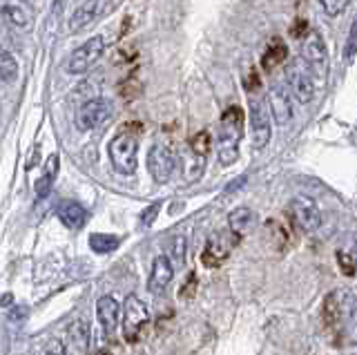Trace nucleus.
<instances>
[{"label": "nucleus", "mask_w": 357, "mask_h": 355, "mask_svg": "<svg viewBox=\"0 0 357 355\" xmlns=\"http://www.w3.org/2000/svg\"><path fill=\"white\" fill-rule=\"evenodd\" d=\"M268 107H271V114L279 126H288L295 116V103H293V94L286 85L275 83L268 92Z\"/></svg>", "instance_id": "nucleus-11"}, {"label": "nucleus", "mask_w": 357, "mask_h": 355, "mask_svg": "<svg viewBox=\"0 0 357 355\" xmlns=\"http://www.w3.org/2000/svg\"><path fill=\"white\" fill-rule=\"evenodd\" d=\"M176 152L165 143H154L148 152V170L156 183H167L176 170Z\"/></svg>", "instance_id": "nucleus-6"}, {"label": "nucleus", "mask_w": 357, "mask_h": 355, "mask_svg": "<svg viewBox=\"0 0 357 355\" xmlns=\"http://www.w3.org/2000/svg\"><path fill=\"white\" fill-rule=\"evenodd\" d=\"M250 128L255 148H266L271 141V107L264 98H252L250 103Z\"/></svg>", "instance_id": "nucleus-12"}, {"label": "nucleus", "mask_w": 357, "mask_h": 355, "mask_svg": "<svg viewBox=\"0 0 357 355\" xmlns=\"http://www.w3.org/2000/svg\"><path fill=\"white\" fill-rule=\"evenodd\" d=\"M337 264L344 275H353L357 269V237L349 241V246L337 250Z\"/></svg>", "instance_id": "nucleus-23"}, {"label": "nucleus", "mask_w": 357, "mask_h": 355, "mask_svg": "<svg viewBox=\"0 0 357 355\" xmlns=\"http://www.w3.org/2000/svg\"><path fill=\"white\" fill-rule=\"evenodd\" d=\"M286 81L290 87V94H293L299 103H310L315 98V83H312L310 74L306 70H301L297 63H290L286 70Z\"/></svg>", "instance_id": "nucleus-13"}, {"label": "nucleus", "mask_w": 357, "mask_h": 355, "mask_svg": "<svg viewBox=\"0 0 357 355\" xmlns=\"http://www.w3.org/2000/svg\"><path fill=\"white\" fill-rule=\"evenodd\" d=\"M121 308L123 306L112 295L98 297V302H96V317H98L100 328H103V333H105V338H112L116 333V328L121 324Z\"/></svg>", "instance_id": "nucleus-15"}, {"label": "nucleus", "mask_w": 357, "mask_h": 355, "mask_svg": "<svg viewBox=\"0 0 357 355\" xmlns=\"http://www.w3.org/2000/svg\"><path fill=\"white\" fill-rule=\"evenodd\" d=\"M257 226V215L255 210L248 208V206H239L234 208L232 213L228 215V230L232 232L234 237H243L248 235V232Z\"/></svg>", "instance_id": "nucleus-18"}, {"label": "nucleus", "mask_w": 357, "mask_h": 355, "mask_svg": "<svg viewBox=\"0 0 357 355\" xmlns=\"http://www.w3.org/2000/svg\"><path fill=\"white\" fill-rule=\"evenodd\" d=\"M0 12H3L5 20L11 27L22 29V31H29L33 27V16L29 14V9L18 3H5L0 7Z\"/></svg>", "instance_id": "nucleus-19"}, {"label": "nucleus", "mask_w": 357, "mask_h": 355, "mask_svg": "<svg viewBox=\"0 0 357 355\" xmlns=\"http://www.w3.org/2000/svg\"><path fill=\"white\" fill-rule=\"evenodd\" d=\"M150 324V310L143 304V299L137 295H130L121 308V328H123V338L130 344H137L141 335L145 333Z\"/></svg>", "instance_id": "nucleus-3"}, {"label": "nucleus", "mask_w": 357, "mask_h": 355, "mask_svg": "<svg viewBox=\"0 0 357 355\" xmlns=\"http://www.w3.org/2000/svg\"><path fill=\"white\" fill-rule=\"evenodd\" d=\"M304 31H306V20H304V18H299L297 23L293 25V29H290V34H293V36L297 38V36H304Z\"/></svg>", "instance_id": "nucleus-35"}, {"label": "nucleus", "mask_w": 357, "mask_h": 355, "mask_svg": "<svg viewBox=\"0 0 357 355\" xmlns=\"http://www.w3.org/2000/svg\"><path fill=\"white\" fill-rule=\"evenodd\" d=\"M355 308H357L355 295L349 288H337V291L328 293L326 299H324L321 315H324V322H326V326H337L351 317Z\"/></svg>", "instance_id": "nucleus-5"}, {"label": "nucleus", "mask_w": 357, "mask_h": 355, "mask_svg": "<svg viewBox=\"0 0 357 355\" xmlns=\"http://www.w3.org/2000/svg\"><path fill=\"white\" fill-rule=\"evenodd\" d=\"M59 219L63 221L67 228L81 230L87 224V210L78 202H63L59 206Z\"/></svg>", "instance_id": "nucleus-20"}, {"label": "nucleus", "mask_w": 357, "mask_h": 355, "mask_svg": "<svg viewBox=\"0 0 357 355\" xmlns=\"http://www.w3.org/2000/svg\"><path fill=\"white\" fill-rule=\"evenodd\" d=\"M243 137V109L239 105L228 107L221 114L219 137H217V152L221 165H232L239 159V141Z\"/></svg>", "instance_id": "nucleus-1"}, {"label": "nucleus", "mask_w": 357, "mask_h": 355, "mask_svg": "<svg viewBox=\"0 0 357 355\" xmlns=\"http://www.w3.org/2000/svg\"><path fill=\"white\" fill-rule=\"evenodd\" d=\"M286 56H288V50H286V45H284V40H279V38H275L271 45H268V50L264 52V56H261V68L264 70H275L279 63H284L286 61Z\"/></svg>", "instance_id": "nucleus-21"}, {"label": "nucleus", "mask_w": 357, "mask_h": 355, "mask_svg": "<svg viewBox=\"0 0 357 355\" xmlns=\"http://www.w3.org/2000/svg\"><path fill=\"white\" fill-rule=\"evenodd\" d=\"M54 174H56V157L50 159V165H47V172H45L40 179L36 181V195L40 199H45L50 192H52V186H54Z\"/></svg>", "instance_id": "nucleus-26"}, {"label": "nucleus", "mask_w": 357, "mask_h": 355, "mask_svg": "<svg viewBox=\"0 0 357 355\" xmlns=\"http://www.w3.org/2000/svg\"><path fill=\"white\" fill-rule=\"evenodd\" d=\"M190 152H192V157L206 161L208 152H210V135L206 130L197 132V135L192 137V141H190Z\"/></svg>", "instance_id": "nucleus-25"}, {"label": "nucleus", "mask_w": 357, "mask_h": 355, "mask_svg": "<svg viewBox=\"0 0 357 355\" xmlns=\"http://www.w3.org/2000/svg\"><path fill=\"white\" fill-rule=\"evenodd\" d=\"M174 277V264L170 262L167 255H159V257H154L152 262V271H150V277H148V291L159 295L163 293L167 286H170Z\"/></svg>", "instance_id": "nucleus-16"}, {"label": "nucleus", "mask_w": 357, "mask_h": 355, "mask_svg": "<svg viewBox=\"0 0 357 355\" xmlns=\"http://www.w3.org/2000/svg\"><path fill=\"white\" fill-rule=\"evenodd\" d=\"M36 355H67V351L61 340H45L38 347Z\"/></svg>", "instance_id": "nucleus-29"}, {"label": "nucleus", "mask_w": 357, "mask_h": 355, "mask_svg": "<svg viewBox=\"0 0 357 355\" xmlns=\"http://www.w3.org/2000/svg\"><path fill=\"white\" fill-rule=\"evenodd\" d=\"M301 56L308 63V68L315 72L319 79H326V72H328V52L326 45H324L321 36L317 31H308V36L301 45Z\"/></svg>", "instance_id": "nucleus-10"}, {"label": "nucleus", "mask_w": 357, "mask_h": 355, "mask_svg": "<svg viewBox=\"0 0 357 355\" xmlns=\"http://www.w3.org/2000/svg\"><path fill=\"white\" fill-rule=\"evenodd\" d=\"M243 85H245V90H248V92H257V90H259L261 81H259V74H257V70H250V74L245 76Z\"/></svg>", "instance_id": "nucleus-32"}, {"label": "nucleus", "mask_w": 357, "mask_h": 355, "mask_svg": "<svg viewBox=\"0 0 357 355\" xmlns=\"http://www.w3.org/2000/svg\"><path fill=\"white\" fill-rule=\"evenodd\" d=\"M185 237L183 235H176L174 239H172V264L174 266H183L185 264Z\"/></svg>", "instance_id": "nucleus-28"}, {"label": "nucleus", "mask_w": 357, "mask_h": 355, "mask_svg": "<svg viewBox=\"0 0 357 355\" xmlns=\"http://www.w3.org/2000/svg\"><path fill=\"white\" fill-rule=\"evenodd\" d=\"M112 112H114V107H112V101H107V98H100V96L89 98V101H85L81 109H78L76 126L83 132L96 130L112 116Z\"/></svg>", "instance_id": "nucleus-7"}, {"label": "nucleus", "mask_w": 357, "mask_h": 355, "mask_svg": "<svg viewBox=\"0 0 357 355\" xmlns=\"http://www.w3.org/2000/svg\"><path fill=\"white\" fill-rule=\"evenodd\" d=\"M103 52H105V38L96 34L92 38H87L81 47H76L72 52V56L67 59V65H65V70L67 74H72V76H81V74H87L89 70L94 68V65L100 61V56H103Z\"/></svg>", "instance_id": "nucleus-4"}, {"label": "nucleus", "mask_w": 357, "mask_h": 355, "mask_svg": "<svg viewBox=\"0 0 357 355\" xmlns=\"http://www.w3.org/2000/svg\"><path fill=\"white\" fill-rule=\"evenodd\" d=\"M319 5L324 7V12H326L331 18H335L349 7V0H319Z\"/></svg>", "instance_id": "nucleus-31"}, {"label": "nucleus", "mask_w": 357, "mask_h": 355, "mask_svg": "<svg viewBox=\"0 0 357 355\" xmlns=\"http://www.w3.org/2000/svg\"><path fill=\"white\" fill-rule=\"evenodd\" d=\"M342 338H344L346 344H351V347H355V344H357V308L351 313V317L344 322Z\"/></svg>", "instance_id": "nucleus-27"}, {"label": "nucleus", "mask_w": 357, "mask_h": 355, "mask_svg": "<svg viewBox=\"0 0 357 355\" xmlns=\"http://www.w3.org/2000/svg\"><path fill=\"white\" fill-rule=\"evenodd\" d=\"M67 355H87L89 353V326L85 319H74L65 333Z\"/></svg>", "instance_id": "nucleus-17"}, {"label": "nucleus", "mask_w": 357, "mask_h": 355, "mask_svg": "<svg viewBox=\"0 0 357 355\" xmlns=\"http://www.w3.org/2000/svg\"><path fill=\"white\" fill-rule=\"evenodd\" d=\"M288 210H290V217H293L295 228H299L301 232H306V235H312V232L321 226L319 208L308 197H295L293 202H290Z\"/></svg>", "instance_id": "nucleus-8"}, {"label": "nucleus", "mask_w": 357, "mask_h": 355, "mask_svg": "<svg viewBox=\"0 0 357 355\" xmlns=\"http://www.w3.org/2000/svg\"><path fill=\"white\" fill-rule=\"evenodd\" d=\"M119 235H105V232H96V235L89 237V248H92L96 255H107L112 250L119 248Z\"/></svg>", "instance_id": "nucleus-24"}, {"label": "nucleus", "mask_w": 357, "mask_h": 355, "mask_svg": "<svg viewBox=\"0 0 357 355\" xmlns=\"http://www.w3.org/2000/svg\"><path fill=\"white\" fill-rule=\"evenodd\" d=\"M112 7H114V0H85V3H81L74 9L67 27H70L72 34H78V31L87 29L94 20H98Z\"/></svg>", "instance_id": "nucleus-9"}, {"label": "nucleus", "mask_w": 357, "mask_h": 355, "mask_svg": "<svg viewBox=\"0 0 357 355\" xmlns=\"http://www.w3.org/2000/svg\"><path fill=\"white\" fill-rule=\"evenodd\" d=\"M109 161L112 168L119 174L130 176L137 172V163H139V139L137 135H132L130 130H123L109 141Z\"/></svg>", "instance_id": "nucleus-2"}, {"label": "nucleus", "mask_w": 357, "mask_h": 355, "mask_svg": "<svg viewBox=\"0 0 357 355\" xmlns=\"http://www.w3.org/2000/svg\"><path fill=\"white\" fill-rule=\"evenodd\" d=\"M159 208H161V204H152V206L141 215V224H143V226H150L152 221L156 219V213H159Z\"/></svg>", "instance_id": "nucleus-34"}, {"label": "nucleus", "mask_w": 357, "mask_h": 355, "mask_svg": "<svg viewBox=\"0 0 357 355\" xmlns=\"http://www.w3.org/2000/svg\"><path fill=\"white\" fill-rule=\"evenodd\" d=\"M195 288H197V275H195V273H190L188 282L181 286V299L192 297V295H195Z\"/></svg>", "instance_id": "nucleus-33"}, {"label": "nucleus", "mask_w": 357, "mask_h": 355, "mask_svg": "<svg viewBox=\"0 0 357 355\" xmlns=\"http://www.w3.org/2000/svg\"><path fill=\"white\" fill-rule=\"evenodd\" d=\"M230 235V232H228ZM223 235V232H215L208 243L204 248V255H201V262H204V266H208V269H219V266L228 259V255L234 246V241H237V237H228Z\"/></svg>", "instance_id": "nucleus-14"}, {"label": "nucleus", "mask_w": 357, "mask_h": 355, "mask_svg": "<svg viewBox=\"0 0 357 355\" xmlns=\"http://www.w3.org/2000/svg\"><path fill=\"white\" fill-rule=\"evenodd\" d=\"M18 79V61L7 47L0 45V81L14 83Z\"/></svg>", "instance_id": "nucleus-22"}, {"label": "nucleus", "mask_w": 357, "mask_h": 355, "mask_svg": "<svg viewBox=\"0 0 357 355\" xmlns=\"http://www.w3.org/2000/svg\"><path fill=\"white\" fill-rule=\"evenodd\" d=\"M357 54V20H353V27L349 31V38H346V45H344V59L346 61H353Z\"/></svg>", "instance_id": "nucleus-30"}]
</instances>
